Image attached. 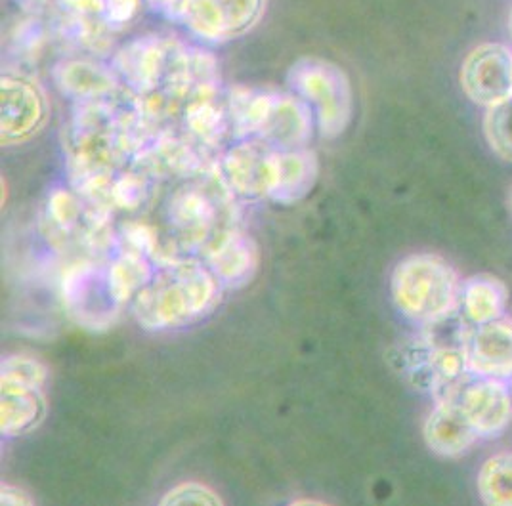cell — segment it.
I'll return each instance as SVG.
<instances>
[{
    "label": "cell",
    "mask_w": 512,
    "mask_h": 506,
    "mask_svg": "<svg viewBox=\"0 0 512 506\" xmlns=\"http://www.w3.org/2000/svg\"><path fill=\"white\" fill-rule=\"evenodd\" d=\"M222 283L205 262L171 258L155 266L144 289L132 300V314L148 331L193 325L218 308Z\"/></svg>",
    "instance_id": "6da1fadb"
},
{
    "label": "cell",
    "mask_w": 512,
    "mask_h": 506,
    "mask_svg": "<svg viewBox=\"0 0 512 506\" xmlns=\"http://www.w3.org/2000/svg\"><path fill=\"white\" fill-rule=\"evenodd\" d=\"M463 279L440 254L402 258L390 275V295L402 316L427 325L457 308Z\"/></svg>",
    "instance_id": "7a4b0ae2"
},
{
    "label": "cell",
    "mask_w": 512,
    "mask_h": 506,
    "mask_svg": "<svg viewBox=\"0 0 512 506\" xmlns=\"http://www.w3.org/2000/svg\"><path fill=\"white\" fill-rule=\"evenodd\" d=\"M287 83L310 106L325 138H337L348 128L354 115V90L341 65L316 56L300 58L291 65Z\"/></svg>",
    "instance_id": "3957f363"
},
{
    "label": "cell",
    "mask_w": 512,
    "mask_h": 506,
    "mask_svg": "<svg viewBox=\"0 0 512 506\" xmlns=\"http://www.w3.org/2000/svg\"><path fill=\"white\" fill-rule=\"evenodd\" d=\"M459 83L476 106H495L512 96V50L501 43L472 48L461 65Z\"/></svg>",
    "instance_id": "277c9868"
},
{
    "label": "cell",
    "mask_w": 512,
    "mask_h": 506,
    "mask_svg": "<svg viewBox=\"0 0 512 506\" xmlns=\"http://www.w3.org/2000/svg\"><path fill=\"white\" fill-rule=\"evenodd\" d=\"M264 8L266 0H186L180 18L205 41H228L247 33Z\"/></svg>",
    "instance_id": "5b68a950"
},
{
    "label": "cell",
    "mask_w": 512,
    "mask_h": 506,
    "mask_svg": "<svg viewBox=\"0 0 512 506\" xmlns=\"http://www.w3.org/2000/svg\"><path fill=\"white\" fill-rule=\"evenodd\" d=\"M0 90L2 144H23L37 136L48 121V100L43 88L22 75H4Z\"/></svg>",
    "instance_id": "8992f818"
},
{
    "label": "cell",
    "mask_w": 512,
    "mask_h": 506,
    "mask_svg": "<svg viewBox=\"0 0 512 506\" xmlns=\"http://www.w3.org/2000/svg\"><path fill=\"white\" fill-rule=\"evenodd\" d=\"M470 424L482 438L501 436L512 422L511 384L470 375L455 396Z\"/></svg>",
    "instance_id": "52a82bcc"
},
{
    "label": "cell",
    "mask_w": 512,
    "mask_h": 506,
    "mask_svg": "<svg viewBox=\"0 0 512 506\" xmlns=\"http://www.w3.org/2000/svg\"><path fill=\"white\" fill-rule=\"evenodd\" d=\"M205 264L224 289H243L258 272V245L251 235L241 230L220 232L205 247Z\"/></svg>",
    "instance_id": "ba28073f"
},
{
    "label": "cell",
    "mask_w": 512,
    "mask_h": 506,
    "mask_svg": "<svg viewBox=\"0 0 512 506\" xmlns=\"http://www.w3.org/2000/svg\"><path fill=\"white\" fill-rule=\"evenodd\" d=\"M470 375L488 379L512 380V317H499L476 325L467 342Z\"/></svg>",
    "instance_id": "9c48e42d"
},
{
    "label": "cell",
    "mask_w": 512,
    "mask_h": 506,
    "mask_svg": "<svg viewBox=\"0 0 512 506\" xmlns=\"http://www.w3.org/2000/svg\"><path fill=\"white\" fill-rule=\"evenodd\" d=\"M172 48L171 43L155 37L136 39L115 54L113 69L136 94H151L165 81Z\"/></svg>",
    "instance_id": "30bf717a"
},
{
    "label": "cell",
    "mask_w": 512,
    "mask_h": 506,
    "mask_svg": "<svg viewBox=\"0 0 512 506\" xmlns=\"http://www.w3.org/2000/svg\"><path fill=\"white\" fill-rule=\"evenodd\" d=\"M320 163L314 151L304 148H274L270 170V201L279 205L300 203L314 190Z\"/></svg>",
    "instance_id": "8fae6325"
},
{
    "label": "cell",
    "mask_w": 512,
    "mask_h": 506,
    "mask_svg": "<svg viewBox=\"0 0 512 506\" xmlns=\"http://www.w3.org/2000/svg\"><path fill=\"white\" fill-rule=\"evenodd\" d=\"M274 148L262 140H247L230 149L222 161L224 180L230 190L245 199L268 197Z\"/></svg>",
    "instance_id": "7c38bea8"
},
{
    "label": "cell",
    "mask_w": 512,
    "mask_h": 506,
    "mask_svg": "<svg viewBox=\"0 0 512 506\" xmlns=\"http://www.w3.org/2000/svg\"><path fill=\"white\" fill-rule=\"evenodd\" d=\"M172 230L182 235L186 247L209 245L218 224V207L207 191L182 186L172 193L167 205Z\"/></svg>",
    "instance_id": "4fadbf2b"
},
{
    "label": "cell",
    "mask_w": 512,
    "mask_h": 506,
    "mask_svg": "<svg viewBox=\"0 0 512 506\" xmlns=\"http://www.w3.org/2000/svg\"><path fill=\"white\" fill-rule=\"evenodd\" d=\"M423 438L432 453L446 459L467 455L474 443L480 440L455 398L436 401L423 424Z\"/></svg>",
    "instance_id": "5bb4252c"
},
{
    "label": "cell",
    "mask_w": 512,
    "mask_h": 506,
    "mask_svg": "<svg viewBox=\"0 0 512 506\" xmlns=\"http://www.w3.org/2000/svg\"><path fill=\"white\" fill-rule=\"evenodd\" d=\"M44 388L0 379V430L6 438H18L35 430L46 415Z\"/></svg>",
    "instance_id": "9a60e30c"
},
{
    "label": "cell",
    "mask_w": 512,
    "mask_h": 506,
    "mask_svg": "<svg viewBox=\"0 0 512 506\" xmlns=\"http://www.w3.org/2000/svg\"><path fill=\"white\" fill-rule=\"evenodd\" d=\"M507 306H509V289L499 277L480 274L467 277L463 281L457 308L472 327L484 325L505 316Z\"/></svg>",
    "instance_id": "2e32d148"
},
{
    "label": "cell",
    "mask_w": 512,
    "mask_h": 506,
    "mask_svg": "<svg viewBox=\"0 0 512 506\" xmlns=\"http://www.w3.org/2000/svg\"><path fill=\"white\" fill-rule=\"evenodd\" d=\"M52 77L58 90L77 102L106 98L117 86V77L111 69L88 60L60 62L52 69Z\"/></svg>",
    "instance_id": "e0dca14e"
},
{
    "label": "cell",
    "mask_w": 512,
    "mask_h": 506,
    "mask_svg": "<svg viewBox=\"0 0 512 506\" xmlns=\"http://www.w3.org/2000/svg\"><path fill=\"white\" fill-rule=\"evenodd\" d=\"M155 272L153 260L144 254L121 251L106 270L107 291L117 306L132 302Z\"/></svg>",
    "instance_id": "ac0fdd59"
},
{
    "label": "cell",
    "mask_w": 512,
    "mask_h": 506,
    "mask_svg": "<svg viewBox=\"0 0 512 506\" xmlns=\"http://www.w3.org/2000/svg\"><path fill=\"white\" fill-rule=\"evenodd\" d=\"M184 121L195 140L205 146H218L232 127L228 109L216 104L214 92L199 94L184 109Z\"/></svg>",
    "instance_id": "d6986e66"
},
{
    "label": "cell",
    "mask_w": 512,
    "mask_h": 506,
    "mask_svg": "<svg viewBox=\"0 0 512 506\" xmlns=\"http://www.w3.org/2000/svg\"><path fill=\"white\" fill-rule=\"evenodd\" d=\"M478 495L490 506H512V451L491 455L478 472Z\"/></svg>",
    "instance_id": "ffe728a7"
},
{
    "label": "cell",
    "mask_w": 512,
    "mask_h": 506,
    "mask_svg": "<svg viewBox=\"0 0 512 506\" xmlns=\"http://www.w3.org/2000/svg\"><path fill=\"white\" fill-rule=\"evenodd\" d=\"M484 136L499 159L512 163V96L486 109Z\"/></svg>",
    "instance_id": "44dd1931"
},
{
    "label": "cell",
    "mask_w": 512,
    "mask_h": 506,
    "mask_svg": "<svg viewBox=\"0 0 512 506\" xmlns=\"http://www.w3.org/2000/svg\"><path fill=\"white\" fill-rule=\"evenodd\" d=\"M46 218L58 233H71L83 218V205L71 191L54 190L46 201Z\"/></svg>",
    "instance_id": "7402d4cb"
},
{
    "label": "cell",
    "mask_w": 512,
    "mask_h": 506,
    "mask_svg": "<svg viewBox=\"0 0 512 506\" xmlns=\"http://www.w3.org/2000/svg\"><path fill=\"white\" fill-rule=\"evenodd\" d=\"M148 172H125L113 180L109 201L111 207H119L125 211L138 209L148 199Z\"/></svg>",
    "instance_id": "603a6c76"
},
{
    "label": "cell",
    "mask_w": 512,
    "mask_h": 506,
    "mask_svg": "<svg viewBox=\"0 0 512 506\" xmlns=\"http://www.w3.org/2000/svg\"><path fill=\"white\" fill-rule=\"evenodd\" d=\"M0 379L16 380V382H25V384L44 388V384L48 380V369L43 361H39L33 356L14 354V356L2 359Z\"/></svg>",
    "instance_id": "cb8c5ba5"
},
{
    "label": "cell",
    "mask_w": 512,
    "mask_h": 506,
    "mask_svg": "<svg viewBox=\"0 0 512 506\" xmlns=\"http://www.w3.org/2000/svg\"><path fill=\"white\" fill-rule=\"evenodd\" d=\"M161 505H224L222 497L209 485L199 482H182L171 487L165 497L161 499Z\"/></svg>",
    "instance_id": "d4e9b609"
},
{
    "label": "cell",
    "mask_w": 512,
    "mask_h": 506,
    "mask_svg": "<svg viewBox=\"0 0 512 506\" xmlns=\"http://www.w3.org/2000/svg\"><path fill=\"white\" fill-rule=\"evenodd\" d=\"M142 6V0H104L102 12L109 23L132 22Z\"/></svg>",
    "instance_id": "484cf974"
},
{
    "label": "cell",
    "mask_w": 512,
    "mask_h": 506,
    "mask_svg": "<svg viewBox=\"0 0 512 506\" xmlns=\"http://www.w3.org/2000/svg\"><path fill=\"white\" fill-rule=\"evenodd\" d=\"M0 503L8 506L33 505V499L20 487L10 484H2L0 487Z\"/></svg>",
    "instance_id": "4316f807"
},
{
    "label": "cell",
    "mask_w": 512,
    "mask_h": 506,
    "mask_svg": "<svg viewBox=\"0 0 512 506\" xmlns=\"http://www.w3.org/2000/svg\"><path fill=\"white\" fill-rule=\"evenodd\" d=\"M69 8L83 12V14H90V12H102L104 0H64Z\"/></svg>",
    "instance_id": "83f0119b"
},
{
    "label": "cell",
    "mask_w": 512,
    "mask_h": 506,
    "mask_svg": "<svg viewBox=\"0 0 512 506\" xmlns=\"http://www.w3.org/2000/svg\"><path fill=\"white\" fill-rule=\"evenodd\" d=\"M153 8H157L159 12H165V14H176L180 16V10L184 6L186 0H148Z\"/></svg>",
    "instance_id": "f1b7e54d"
},
{
    "label": "cell",
    "mask_w": 512,
    "mask_h": 506,
    "mask_svg": "<svg viewBox=\"0 0 512 506\" xmlns=\"http://www.w3.org/2000/svg\"><path fill=\"white\" fill-rule=\"evenodd\" d=\"M291 505H323L321 501H314V499H300V501H293Z\"/></svg>",
    "instance_id": "f546056e"
},
{
    "label": "cell",
    "mask_w": 512,
    "mask_h": 506,
    "mask_svg": "<svg viewBox=\"0 0 512 506\" xmlns=\"http://www.w3.org/2000/svg\"><path fill=\"white\" fill-rule=\"evenodd\" d=\"M507 25H509V35H511L512 39V8L511 12H509V22H507Z\"/></svg>",
    "instance_id": "4dcf8cb0"
},
{
    "label": "cell",
    "mask_w": 512,
    "mask_h": 506,
    "mask_svg": "<svg viewBox=\"0 0 512 506\" xmlns=\"http://www.w3.org/2000/svg\"><path fill=\"white\" fill-rule=\"evenodd\" d=\"M511 211H512V193H511Z\"/></svg>",
    "instance_id": "1f68e13d"
},
{
    "label": "cell",
    "mask_w": 512,
    "mask_h": 506,
    "mask_svg": "<svg viewBox=\"0 0 512 506\" xmlns=\"http://www.w3.org/2000/svg\"><path fill=\"white\" fill-rule=\"evenodd\" d=\"M509 384H511V392H512V380H511V382H509Z\"/></svg>",
    "instance_id": "d6a6232c"
}]
</instances>
